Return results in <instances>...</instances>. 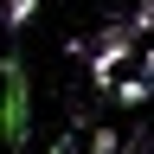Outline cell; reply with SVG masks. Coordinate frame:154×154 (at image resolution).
Wrapping results in <instances>:
<instances>
[{
    "label": "cell",
    "instance_id": "8992f818",
    "mask_svg": "<svg viewBox=\"0 0 154 154\" xmlns=\"http://www.w3.org/2000/svg\"><path fill=\"white\" fill-rule=\"evenodd\" d=\"M116 148H122V141H116V128H96V135H90V154H116Z\"/></svg>",
    "mask_w": 154,
    "mask_h": 154
},
{
    "label": "cell",
    "instance_id": "7a4b0ae2",
    "mask_svg": "<svg viewBox=\"0 0 154 154\" xmlns=\"http://www.w3.org/2000/svg\"><path fill=\"white\" fill-rule=\"evenodd\" d=\"M135 38H141V32H135L128 19L103 26V38L90 45V84H96V90H109V84H116V71H122V58L135 51Z\"/></svg>",
    "mask_w": 154,
    "mask_h": 154
},
{
    "label": "cell",
    "instance_id": "9c48e42d",
    "mask_svg": "<svg viewBox=\"0 0 154 154\" xmlns=\"http://www.w3.org/2000/svg\"><path fill=\"white\" fill-rule=\"evenodd\" d=\"M51 154H71V141H58V148H51Z\"/></svg>",
    "mask_w": 154,
    "mask_h": 154
},
{
    "label": "cell",
    "instance_id": "5b68a950",
    "mask_svg": "<svg viewBox=\"0 0 154 154\" xmlns=\"http://www.w3.org/2000/svg\"><path fill=\"white\" fill-rule=\"evenodd\" d=\"M128 26H135V32H141V38L154 32V0H135V13H128Z\"/></svg>",
    "mask_w": 154,
    "mask_h": 154
},
{
    "label": "cell",
    "instance_id": "52a82bcc",
    "mask_svg": "<svg viewBox=\"0 0 154 154\" xmlns=\"http://www.w3.org/2000/svg\"><path fill=\"white\" fill-rule=\"evenodd\" d=\"M116 154H148V141H141V135H128V148H116Z\"/></svg>",
    "mask_w": 154,
    "mask_h": 154
},
{
    "label": "cell",
    "instance_id": "6da1fadb",
    "mask_svg": "<svg viewBox=\"0 0 154 154\" xmlns=\"http://www.w3.org/2000/svg\"><path fill=\"white\" fill-rule=\"evenodd\" d=\"M0 135H7V148L32 135V84L19 58H0Z\"/></svg>",
    "mask_w": 154,
    "mask_h": 154
},
{
    "label": "cell",
    "instance_id": "3957f363",
    "mask_svg": "<svg viewBox=\"0 0 154 154\" xmlns=\"http://www.w3.org/2000/svg\"><path fill=\"white\" fill-rule=\"evenodd\" d=\"M109 90H116V103H122V109H141L148 96H154V84H148V77H128V84H109Z\"/></svg>",
    "mask_w": 154,
    "mask_h": 154
},
{
    "label": "cell",
    "instance_id": "ba28073f",
    "mask_svg": "<svg viewBox=\"0 0 154 154\" xmlns=\"http://www.w3.org/2000/svg\"><path fill=\"white\" fill-rule=\"evenodd\" d=\"M141 71H148V77H154V38H148V51H141Z\"/></svg>",
    "mask_w": 154,
    "mask_h": 154
},
{
    "label": "cell",
    "instance_id": "277c9868",
    "mask_svg": "<svg viewBox=\"0 0 154 154\" xmlns=\"http://www.w3.org/2000/svg\"><path fill=\"white\" fill-rule=\"evenodd\" d=\"M38 13V0H0V26H26Z\"/></svg>",
    "mask_w": 154,
    "mask_h": 154
}]
</instances>
